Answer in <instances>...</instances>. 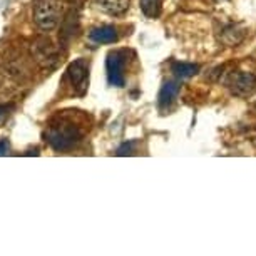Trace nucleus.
<instances>
[{
    "instance_id": "1",
    "label": "nucleus",
    "mask_w": 256,
    "mask_h": 256,
    "mask_svg": "<svg viewBox=\"0 0 256 256\" xmlns=\"http://www.w3.org/2000/svg\"><path fill=\"white\" fill-rule=\"evenodd\" d=\"M86 136L84 116L77 110H64L54 116L46 129V141L54 151L64 152L74 149Z\"/></svg>"
},
{
    "instance_id": "2",
    "label": "nucleus",
    "mask_w": 256,
    "mask_h": 256,
    "mask_svg": "<svg viewBox=\"0 0 256 256\" xmlns=\"http://www.w3.org/2000/svg\"><path fill=\"white\" fill-rule=\"evenodd\" d=\"M34 22L42 30H54L62 17L60 0H36L34 2Z\"/></svg>"
},
{
    "instance_id": "3",
    "label": "nucleus",
    "mask_w": 256,
    "mask_h": 256,
    "mask_svg": "<svg viewBox=\"0 0 256 256\" xmlns=\"http://www.w3.org/2000/svg\"><path fill=\"white\" fill-rule=\"evenodd\" d=\"M126 66H128V50L118 49L109 52L108 60H106V70H108V80L110 86L124 88Z\"/></svg>"
},
{
    "instance_id": "4",
    "label": "nucleus",
    "mask_w": 256,
    "mask_h": 256,
    "mask_svg": "<svg viewBox=\"0 0 256 256\" xmlns=\"http://www.w3.org/2000/svg\"><path fill=\"white\" fill-rule=\"evenodd\" d=\"M224 84L238 98H250L256 92V74L246 70L230 72L224 79Z\"/></svg>"
},
{
    "instance_id": "5",
    "label": "nucleus",
    "mask_w": 256,
    "mask_h": 256,
    "mask_svg": "<svg viewBox=\"0 0 256 256\" xmlns=\"http://www.w3.org/2000/svg\"><path fill=\"white\" fill-rule=\"evenodd\" d=\"M67 79L76 96H84L89 88V60L77 59L67 67Z\"/></svg>"
},
{
    "instance_id": "6",
    "label": "nucleus",
    "mask_w": 256,
    "mask_h": 256,
    "mask_svg": "<svg viewBox=\"0 0 256 256\" xmlns=\"http://www.w3.org/2000/svg\"><path fill=\"white\" fill-rule=\"evenodd\" d=\"M180 90H181V86H180V82H178V80L164 82V86L161 88V92H159V108H161V109L169 108V106L176 100Z\"/></svg>"
},
{
    "instance_id": "7",
    "label": "nucleus",
    "mask_w": 256,
    "mask_h": 256,
    "mask_svg": "<svg viewBox=\"0 0 256 256\" xmlns=\"http://www.w3.org/2000/svg\"><path fill=\"white\" fill-rule=\"evenodd\" d=\"M118 30L112 26H102V27H96L89 32V38L96 44H112L118 40Z\"/></svg>"
},
{
    "instance_id": "8",
    "label": "nucleus",
    "mask_w": 256,
    "mask_h": 256,
    "mask_svg": "<svg viewBox=\"0 0 256 256\" xmlns=\"http://www.w3.org/2000/svg\"><path fill=\"white\" fill-rule=\"evenodd\" d=\"M131 0H96V6L109 16H122L129 8Z\"/></svg>"
},
{
    "instance_id": "9",
    "label": "nucleus",
    "mask_w": 256,
    "mask_h": 256,
    "mask_svg": "<svg viewBox=\"0 0 256 256\" xmlns=\"http://www.w3.org/2000/svg\"><path fill=\"white\" fill-rule=\"evenodd\" d=\"M171 69L178 79H188V77L198 74L200 67L194 64H188V62H172Z\"/></svg>"
},
{
    "instance_id": "10",
    "label": "nucleus",
    "mask_w": 256,
    "mask_h": 256,
    "mask_svg": "<svg viewBox=\"0 0 256 256\" xmlns=\"http://www.w3.org/2000/svg\"><path fill=\"white\" fill-rule=\"evenodd\" d=\"M244 34L240 30L238 26H230L223 30V42H226L228 46H236L243 40Z\"/></svg>"
},
{
    "instance_id": "11",
    "label": "nucleus",
    "mask_w": 256,
    "mask_h": 256,
    "mask_svg": "<svg viewBox=\"0 0 256 256\" xmlns=\"http://www.w3.org/2000/svg\"><path fill=\"white\" fill-rule=\"evenodd\" d=\"M141 10L149 18L158 17L161 14V0H141Z\"/></svg>"
},
{
    "instance_id": "12",
    "label": "nucleus",
    "mask_w": 256,
    "mask_h": 256,
    "mask_svg": "<svg viewBox=\"0 0 256 256\" xmlns=\"http://www.w3.org/2000/svg\"><path fill=\"white\" fill-rule=\"evenodd\" d=\"M16 109L12 104H0V126L7 122V119L12 116V110Z\"/></svg>"
},
{
    "instance_id": "13",
    "label": "nucleus",
    "mask_w": 256,
    "mask_h": 256,
    "mask_svg": "<svg viewBox=\"0 0 256 256\" xmlns=\"http://www.w3.org/2000/svg\"><path fill=\"white\" fill-rule=\"evenodd\" d=\"M134 146H136V142H126L122 144L119 149H118V156H128V154H134Z\"/></svg>"
},
{
    "instance_id": "14",
    "label": "nucleus",
    "mask_w": 256,
    "mask_h": 256,
    "mask_svg": "<svg viewBox=\"0 0 256 256\" xmlns=\"http://www.w3.org/2000/svg\"><path fill=\"white\" fill-rule=\"evenodd\" d=\"M10 149V144H8V139H0V156H6Z\"/></svg>"
}]
</instances>
